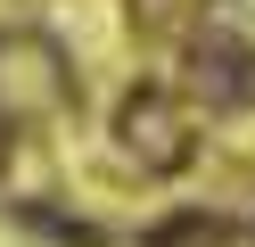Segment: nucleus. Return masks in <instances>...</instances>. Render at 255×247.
<instances>
[{
    "mask_svg": "<svg viewBox=\"0 0 255 247\" xmlns=\"http://www.w3.org/2000/svg\"><path fill=\"white\" fill-rule=\"evenodd\" d=\"M198 82H206L214 107L255 99V41H239V33H206V41H198Z\"/></svg>",
    "mask_w": 255,
    "mask_h": 247,
    "instance_id": "nucleus-2",
    "label": "nucleus"
},
{
    "mask_svg": "<svg viewBox=\"0 0 255 247\" xmlns=\"http://www.w3.org/2000/svg\"><path fill=\"white\" fill-rule=\"evenodd\" d=\"M124 132H132V148H140L148 165H181V157H189V124L165 107V91H132Z\"/></svg>",
    "mask_w": 255,
    "mask_h": 247,
    "instance_id": "nucleus-1",
    "label": "nucleus"
},
{
    "mask_svg": "<svg viewBox=\"0 0 255 247\" xmlns=\"http://www.w3.org/2000/svg\"><path fill=\"white\" fill-rule=\"evenodd\" d=\"M0 165H8V124H0Z\"/></svg>",
    "mask_w": 255,
    "mask_h": 247,
    "instance_id": "nucleus-4",
    "label": "nucleus"
},
{
    "mask_svg": "<svg viewBox=\"0 0 255 247\" xmlns=\"http://www.w3.org/2000/svg\"><path fill=\"white\" fill-rule=\"evenodd\" d=\"M222 239V223H156L148 231V247H214Z\"/></svg>",
    "mask_w": 255,
    "mask_h": 247,
    "instance_id": "nucleus-3",
    "label": "nucleus"
}]
</instances>
